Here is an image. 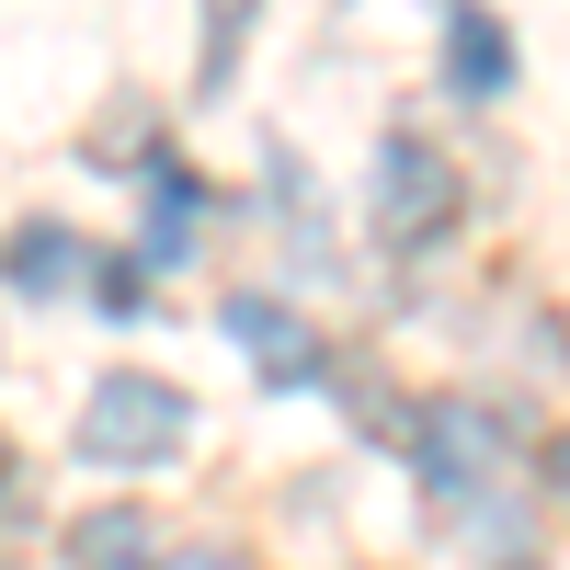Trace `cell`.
Segmentation results:
<instances>
[{"label":"cell","instance_id":"6da1fadb","mask_svg":"<svg viewBox=\"0 0 570 570\" xmlns=\"http://www.w3.org/2000/svg\"><path fill=\"white\" fill-rule=\"evenodd\" d=\"M400 434H411L422 491L445 502V525H491V513H513V422H502V411L434 400V411H411Z\"/></svg>","mask_w":570,"mask_h":570},{"label":"cell","instance_id":"7a4b0ae2","mask_svg":"<svg viewBox=\"0 0 570 570\" xmlns=\"http://www.w3.org/2000/svg\"><path fill=\"white\" fill-rule=\"evenodd\" d=\"M183 389L171 376H104V389L80 400V456L91 468H171L183 456Z\"/></svg>","mask_w":570,"mask_h":570},{"label":"cell","instance_id":"3957f363","mask_svg":"<svg viewBox=\"0 0 570 570\" xmlns=\"http://www.w3.org/2000/svg\"><path fill=\"white\" fill-rule=\"evenodd\" d=\"M445 217H456V160L434 149V137H389L376 149V240H445Z\"/></svg>","mask_w":570,"mask_h":570},{"label":"cell","instance_id":"277c9868","mask_svg":"<svg viewBox=\"0 0 570 570\" xmlns=\"http://www.w3.org/2000/svg\"><path fill=\"white\" fill-rule=\"evenodd\" d=\"M228 343H240L263 376H274V389H297V376H320V331L297 320V308H285V297H228Z\"/></svg>","mask_w":570,"mask_h":570},{"label":"cell","instance_id":"5b68a950","mask_svg":"<svg viewBox=\"0 0 570 570\" xmlns=\"http://www.w3.org/2000/svg\"><path fill=\"white\" fill-rule=\"evenodd\" d=\"M69 570H160L149 513H137V502H115V513H80V525H69Z\"/></svg>","mask_w":570,"mask_h":570},{"label":"cell","instance_id":"8992f818","mask_svg":"<svg viewBox=\"0 0 570 570\" xmlns=\"http://www.w3.org/2000/svg\"><path fill=\"white\" fill-rule=\"evenodd\" d=\"M69 285H80V240H69V228H12V297L35 308V297H69Z\"/></svg>","mask_w":570,"mask_h":570},{"label":"cell","instance_id":"52a82bcc","mask_svg":"<svg viewBox=\"0 0 570 570\" xmlns=\"http://www.w3.org/2000/svg\"><path fill=\"white\" fill-rule=\"evenodd\" d=\"M445 80H456V91H502V80H513V35H502L491 12H456V35H445Z\"/></svg>","mask_w":570,"mask_h":570},{"label":"cell","instance_id":"ba28073f","mask_svg":"<svg viewBox=\"0 0 570 570\" xmlns=\"http://www.w3.org/2000/svg\"><path fill=\"white\" fill-rule=\"evenodd\" d=\"M195 217H206V195L160 160V171H149V263H183V252H195Z\"/></svg>","mask_w":570,"mask_h":570},{"label":"cell","instance_id":"9c48e42d","mask_svg":"<svg viewBox=\"0 0 570 570\" xmlns=\"http://www.w3.org/2000/svg\"><path fill=\"white\" fill-rule=\"evenodd\" d=\"M263 0H206V91L228 80V58H240V35H252Z\"/></svg>","mask_w":570,"mask_h":570},{"label":"cell","instance_id":"30bf717a","mask_svg":"<svg viewBox=\"0 0 570 570\" xmlns=\"http://www.w3.org/2000/svg\"><path fill=\"white\" fill-rule=\"evenodd\" d=\"M160 570H240V559H228V548H171Z\"/></svg>","mask_w":570,"mask_h":570},{"label":"cell","instance_id":"8fae6325","mask_svg":"<svg viewBox=\"0 0 570 570\" xmlns=\"http://www.w3.org/2000/svg\"><path fill=\"white\" fill-rule=\"evenodd\" d=\"M548 491H559V502H570V434H559V445H548Z\"/></svg>","mask_w":570,"mask_h":570},{"label":"cell","instance_id":"7c38bea8","mask_svg":"<svg viewBox=\"0 0 570 570\" xmlns=\"http://www.w3.org/2000/svg\"><path fill=\"white\" fill-rule=\"evenodd\" d=\"M513 570H537V559H513Z\"/></svg>","mask_w":570,"mask_h":570}]
</instances>
